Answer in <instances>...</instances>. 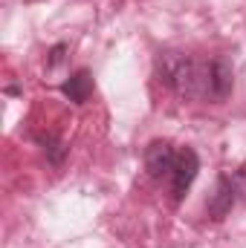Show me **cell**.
Segmentation results:
<instances>
[{"instance_id": "cell-7", "label": "cell", "mask_w": 246, "mask_h": 248, "mask_svg": "<svg viewBox=\"0 0 246 248\" xmlns=\"http://www.w3.org/2000/svg\"><path fill=\"white\" fill-rule=\"evenodd\" d=\"M38 141L44 144V150H47V156H50V162L53 165H61L64 162V156H67V147H64V141H58L55 136H38Z\"/></svg>"}, {"instance_id": "cell-6", "label": "cell", "mask_w": 246, "mask_h": 248, "mask_svg": "<svg viewBox=\"0 0 246 248\" xmlns=\"http://www.w3.org/2000/svg\"><path fill=\"white\" fill-rule=\"evenodd\" d=\"M61 93L72 101V104H84L93 95V75L87 69H78L75 75H70V81L61 84Z\"/></svg>"}, {"instance_id": "cell-8", "label": "cell", "mask_w": 246, "mask_h": 248, "mask_svg": "<svg viewBox=\"0 0 246 248\" xmlns=\"http://www.w3.org/2000/svg\"><path fill=\"white\" fill-rule=\"evenodd\" d=\"M229 182H232V187H235V193H241V196H246V168H241V170H235V173L229 176Z\"/></svg>"}, {"instance_id": "cell-2", "label": "cell", "mask_w": 246, "mask_h": 248, "mask_svg": "<svg viewBox=\"0 0 246 248\" xmlns=\"http://www.w3.org/2000/svg\"><path fill=\"white\" fill-rule=\"evenodd\" d=\"M200 170V159L191 147H185L177 153V162H174V170H171V193H174V202H180L185 196V190L191 187L194 176Z\"/></svg>"}, {"instance_id": "cell-9", "label": "cell", "mask_w": 246, "mask_h": 248, "mask_svg": "<svg viewBox=\"0 0 246 248\" xmlns=\"http://www.w3.org/2000/svg\"><path fill=\"white\" fill-rule=\"evenodd\" d=\"M64 52H67V44H58V46H53V52H50V61L47 66H58L64 61Z\"/></svg>"}, {"instance_id": "cell-4", "label": "cell", "mask_w": 246, "mask_h": 248, "mask_svg": "<svg viewBox=\"0 0 246 248\" xmlns=\"http://www.w3.org/2000/svg\"><path fill=\"white\" fill-rule=\"evenodd\" d=\"M232 84H235L232 63L226 61V58H214V61L209 63V95L217 98V101H223L232 93Z\"/></svg>"}, {"instance_id": "cell-5", "label": "cell", "mask_w": 246, "mask_h": 248, "mask_svg": "<svg viewBox=\"0 0 246 248\" xmlns=\"http://www.w3.org/2000/svg\"><path fill=\"white\" fill-rule=\"evenodd\" d=\"M235 187L229 182V176H220L217 179V190L211 193V199H209V214L214 217V219H223L229 211H232V205H235Z\"/></svg>"}, {"instance_id": "cell-1", "label": "cell", "mask_w": 246, "mask_h": 248, "mask_svg": "<svg viewBox=\"0 0 246 248\" xmlns=\"http://www.w3.org/2000/svg\"><path fill=\"white\" fill-rule=\"evenodd\" d=\"M157 78L174 90L177 95H209V63H197L185 52H159L157 55Z\"/></svg>"}, {"instance_id": "cell-3", "label": "cell", "mask_w": 246, "mask_h": 248, "mask_svg": "<svg viewBox=\"0 0 246 248\" xmlns=\"http://www.w3.org/2000/svg\"><path fill=\"white\" fill-rule=\"evenodd\" d=\"M174 162H177V153L171 147V141H151L145 147V170L154 176V179H162V176H171L174 170Z\"/></svg>"}]
</instances>
